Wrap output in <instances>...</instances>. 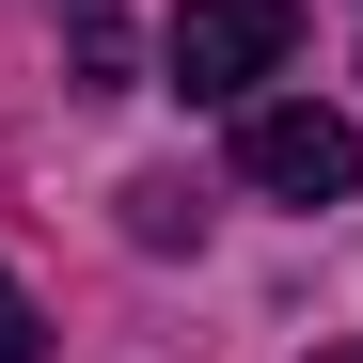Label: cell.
<instances>
[{"label":"cell","mask_w":363,"mask_h":363,"mask_svg":"<svg viewBox=\"0 0 363 363\" xmlns=\"http://www.w3.org/2000/svg\"><path fill=\"white\" fill-rule=\"evenodd\" d=\"M237 190H269V206H347L363 190V127L316 95H237Z\"/></svg>","instance_id":"1"},{"label":"cell","mask_w":363,"mask_h":363,"mask_svg":"<svg viewBox=\"0 0 363 363\" xmlns=\"http://www.w3.org/2000/svg\"><path fill=\"white\" fill-rule=\"evenodd\" d=\"M0 363H48V332H32V300H16V269H0Z\"/></svg>","instance_id":"4"},{"label":"cell","mask_w":363,"mask_h":363,"mask_svg":"<svg viewBox=\"0 0 363 363\" xmlns=\"http://www.w3.org/2000/svg\"><path fill=\"white\" fill-rule=\"evenodd\" d=\"M316 363H363V347H316Z\"/></svg>","instance_id":"5"},{"label":"cell","mask_w":363,"mask_h":363,"mask_svg":"<svg viewBox=\"0 0 363 363\" xmlns=\"http://www.w3.org/2000/svg\"><path fill=\"white\" fill-rule=\"evenodd\" d=\"M48 16L79 48V95H127V0H48Z\"/></svg>","instance_id":"3"},{"label":"cell","mask_w":363,"mask_h":363,"mask_svg":"<svg viewBox=\"0 0 363 363\" xmlns=\"http://www.w3.org/2000/svg\"><path fill=\"white\" fill-rule=\"evenodd\" d=\"M284 48H300V0H190L174 16V95H206V111H237L253 79H284Z\"/></svg>","instance_id":"2"}]
</instances>
